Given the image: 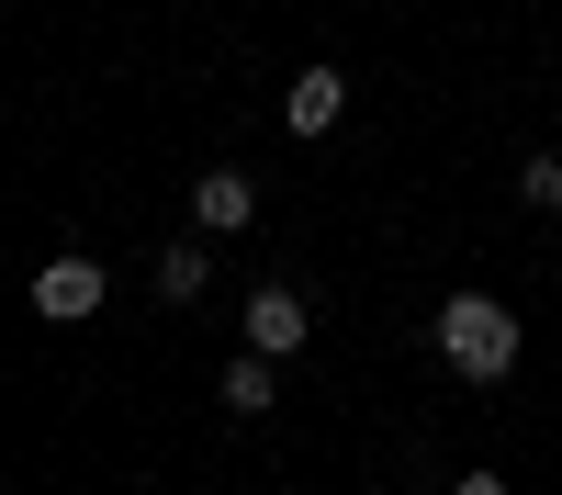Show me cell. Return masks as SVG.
Wrapping results in <instances>:
<instances>
[{"label": "cell", "mask_w": 562, "mask_h": 495, "mask_svg": "<svg viewBox=\"0 0 562 495\" xmlns=\"http://www.w3.org/2000/svg\"><path fill=\"white\" fill-rule=\"evenodd\" d=\"M450 495H506V473H461V484H450Z\"/></svg>", "instance_id": "9"}, {"label": "cell", "mask_w": 562, "mask_h": 495, "mask_svg": "<svg viewBox=\"0 0 562 495\" xmlns=\"http://www.w3.org/2000/svg\"><path fill=\"white\" fill-rule=\"evenodd\" d=\"M259 225V180L248 169H203L192 180V237H248Z\"/></svg>", "instance_id": "3"}, {"label": "cell", "mask_w": 562, "mask_h": 495, "mask_svg": "<svg viewBox=\"0 0 562 495\" xmlns=\"http://www.w3.org/2000/svg\"><path fill=\"white\" fill-rule=\"evenodd\" d=\"M304 338H315L304 293H293V282H259V293H248V349H259V360H293Z\"/></svg>", "instance_id": "4"}, {"label": "cell", "mask_w": 562, "mask_h": 495, "mask_svg": "<svg viewBox=\"0 0 562 495\" xmlns=\"http://www.w3.org/2000/svg\"><path fill=\"white\" fill-rule=\"evenodd\" d=\"M102 293H113V282H102V259H79V248L34 270V315H45V327H79V315H102Z\"/></svg>", "instance_id": "2"}, {"label": "cell", "mask_w": 562, "mask_h": 495, "mask_svg": "<svg viewBox=\"0 0 562 495\" xmlns=\"http://www.w3.org/2000/svg\"><path fill=\"white\" fill-rule=\"evenodd\" d=\"M338 113H349V79H338V68H293L281 124H293V135H338Z\"/></svg>", "instance_id": "5"}, {"label": "cell", "mask_w": 562, "mask_h": 495, "mask_svg": "<svg viewBox=\"0 0 562 495\" xmlns=\"http://www.w3.org/2000/svg\"><path fill=\"white\" fill-rule=\"evenodd\" d=\"M518 203L529 214H562V147L551 158H518Z\"/></svg>", "instance_id": "8"}, {"label": "cell", "mask_w": 562, "mask_h": 495, "mask_svg": "<svg viewBox=\"0 0 562 495\" xmlns=\"http://www.w3.org/2000/svg\"><path fill=\"white\" fill-rule=\"evenodd\" d=\"M203 282H214V248H203V237L158 248V304H203Z\"/></svg>", "instance_id": "7"}, {"label": "cell", "mask_w": 562, "mask_h": 495, "mask_svg": "<svg viewBox=\"0 0 562 495\" xmlns=\"http://www.w3.org/2000/svg\"><path fill=\"white\" fill-rule=\"evenodd\" d=\"M214 394H225V417H270V405H281V360H259V349H248V360H225V383H214Z\"/></svg>", "instance_id": "6"}, {"label": "cell", "mask_w": 562, "mask_h": 495, "mask_svg": "<svg viewBox=\"0 0 562 495\" xmlns=\"http://www.w3.org/2000/svg\"><path fill=\"white\" fill-rule=\"evenodd\" d=\"M428 338H439V360H450V372L461 383H506V372H518V315H506L495 293H450L439 315H428Z\"/></svg>", "instance_id": "1"}]
</instances>
